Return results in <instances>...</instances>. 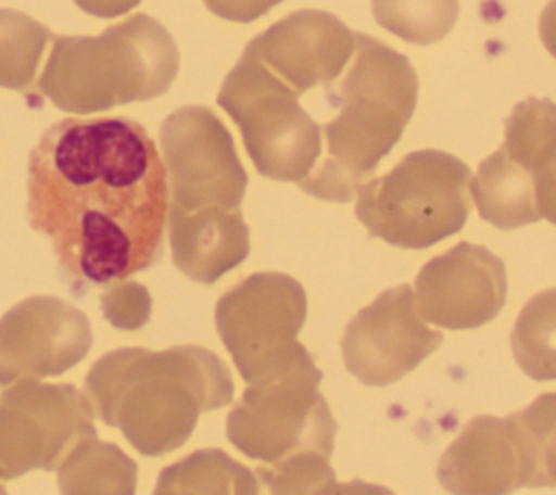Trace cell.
Returning <instances> with one entry per match:
<instances>
[{
    "mask_svg": "<svg viewBox=\"0 0 556 495\" xmlns=\"http://www.w3.org/2000/svg\"><path fill=\"white\" fill-rule=\"evenodd\" d=\"M471 169L454 154L415 150L389 174L356 189L354 215L371 237L404 250H426L469 217Z\"/></svg>",
    "mask_w": 556,
    "mask_h": 495,
    "instance_id": "5",
    "label": "cell"
},
{
    "mask_svg": "<svg viewBox=\"0 0 556 495\" xmlns=\"http://www.w3.org/2000/svg\"><path fill=\"white\" fill-rule=\"evenodd\" d=\"M37 91L59 111L89 115L163 96L178 74L174 37L146 13L96 37L54 35Z\"/></svg>",
    "mask_w": 556,
    "mask_h": 495,
    "instance_id": "4",
    "label": "cell"
},
{
    "mask_svg": "<svg viewBox=\"0 0 556 495\" xmlns=\"http://www.w3.org/2000/svg\"><path fill=\"white\" fill-rule=\"evenodd\" d=\"M356 33L337 15L319 9L293 11L248 41L252 52L295 96L326 85L354 54Z\"/></svg>",
    "mask_w": 556,
    "mask_h": 495,
    "instance_id": "14",
    "label": "cell"
},
{
    "mask_svg": "<svg viewBox=\"0 0 556 495\" xmlns=\"http://www.w3.org/2000/svg\"><path fill=\"white\" fill-rule=\"evenodd\" d=\"M519 369L532 380H556V287L532 295L510 332Z\"/></svg>",
    "mask_w": 556,
    "mask_h": 495,
    "instance_id": "21",
    "label": "cell"
},
{
    "mask_svg": "<svg viewBox=\"0 0 556 495\" xmlns=\"http://www.w3.org/2000/svg\"><path fill=\"white\" fill-rule=\"evenodd\" d=\"M0 495H9V493H7V488H4L2 484H0Z\"/></svg>",
    "mask_w": 556,
    "mask_h": 495,
    "instance_id": "31",
    "label": "cell"
},
{
    "mask_svg": "<svg viewBox=\"0 0 556 495\" xmlns=\"http://www.w3.org/2000/svg\"><path fill=\"white\" fill-rule=\"evenodd\" d=\"M98 436L93 412L74 384L17 380L0 393V480L59 469L85 439Z\"/></svg>",
    "mask_w": 556,
    "mask_h": 495,
    "instance_id": "9",
    "label": "cell"
},
{
    "mask_svg": "<svg viewBox=\"0 0 556 495\" xmlns=\"http://www.w3.org/2000/svg\"><path fill=\"white\" fill-rule=\"evenodd\" d=\"M100 306L111 326L119 330H139L150 319L152 300L143 284L119 282L102 295Z\"/></svg>",
    "mask_w": 556,
    "mask_h": 495,
    "instance_id": "26",
    "label": "cell"
},
{
    "mask_svg": "<svg viewBox=\"0 0 556 495\" xmlns=\"http://www.w3.org/2000/svg\"><path fill=\"white\" fill-rule=\"evenodd\" d=\"M217 104L239 126L256 172L271 180H304L321 154V128L298 96L252 52L226 74Z\"/></svg>",
    "mask_w": 556,
    "mask_h": 495,
    "instance_id": "6",
    "label": "cell"
},
{
    "mask_svg": "<svg viewBox=\"0 0 556 495\" xmlns=\"http://www.w3.org/2000/svg\"><path fill=\"white\" fill-rule=\"evenodd\" d=\"M371 13L395 37L426 46L454 28L458 0H371Z\"/></svg>",
    "mask_w": 556,
    "mask_h": 495,
    "instance_id": "23",
    "label": "cell"
},
{
    "mask_svg": "<svg viewBox=\"0 0 556 495\" xmlns=\"http://www.w3.org/2000/svg\"><path fill=\"white\" fill-rule=\"evenodd\" d=\"M328 495H395V493L380 484H371L365 480H352V482L334 484V488Z\"/></svg>",
    "mask_w": 556,
    "mask_h": 495,
    "instance_id": "30",
    "label": "cell"
},
{
    "mask_svg": "<svg viewBox=\"0 0 556 495\" xmlns=\"http://www.w3.org/2000/svg\"><path fill=\"white\" fill-rule=\"evenodd\" d=\"M159 137L174 206L182 211L239 208L248 174L232 135L211 109H176L161 124Z\"/></svg>",
    "mask_w": 556,
    "mask_h": 495,
    "instance_id": "10",
    "label": "cell"
},
{
    "mask_svg": "<svg viewBox=\"0 0 556 495\" xmlns=\"http://www.w3.org/2000/svg\"><path fill=\"white\" fill-rule=\"evenodd\" d=\"M141 0H74L78 9L93 17H117L132 11Z\"/></svg>",
    "mask_w": 556,
    "mask_h": 495,
    "instance_id": "28",
    "label": "cell"
},
{
    "mask_svg": "<svg viewBox=\"0 0 556 495\" xmlns=\"http://www.w3.org/2000/svg\"><path fill=\"white\" fill-rule=\"evenodd\" d=\"M211 13L230 22H254L269 13L282 0H202Z\"/></svg>",
    "mask_w": 556,
    "mask_h": 495,
    "instance_id": "27",
    "label": "cell"
},
{
    "mask_svg": "<svg viewBox=\"0 0 556 495\" xmlns=\"http://www.w3.org/2000/svg\"><path fill=\"white\" fill-rule=\"evenodd\" d=\"M254 478L256 495H328L337 484L328 458L317 452H298L256 467Z\"/></svg>",
    "mask_w": 556,
    "mask_h": 495,
    "instance_id": "24",
    "label": "cell"
},
{
    "mask_svg": "<svg viewBox=\"0 0 556 495\" xmlns=\"http://www.w3.org/2000/svg\"><path fill=\"white\" fill-rule=\"evenodd\" d=\"M539 35L547 52L556 59V0H549L539 17Z\"/></svg>",
    "mask_w": 556,
    "mask_h": 495,
    "instance_id": "29",
    "label": "cell"
},
{
    "mask_svg": "<svg viewBox=\"0 0 556 495\" xmlns=\"http://www.w3.org/2000/svg\"><path fill=\"white\" fill-rule=\"evenodd\" d=\"M441 341L443 334L430 330L417 313L413 289L397 284L348 321L341 356L345 369L363 384L389 386L428 358Z\"/></svg>",
    "mask_w": 556,
    "mask_h": 495,
    "instance_id": "11",
    "label": "cell"
},
{
    "mask_svg": "<svg viewBox=\"0 0 556 495\" xmlns=\"http://www.w3.org/2000/svg\"><path fill=\"white\" fill-rule=\"evenodd\" d=\"M530 462V486H556V393L539 395L515 412Z\"/></svg>",
    "mask_w": 556,
    "mask_h": 495,
    "instance_id": "25",
    "label": "cell"
},
{
    "mask_svg": "<svg viewBox=\"0 0 556 495\" xmlns=\"http://www.w3.org/2000/svg\"><path fill=\"white\" fill-rule=\"evenodd\" d=\"M167 211L165 163L130 117H67L30 150L28 221L78 295L156 265Z\"/></svg>",
    "mask_w": 556,
    "mask_h": 495,
    "instance_id": "1",
    "label": "cell"
},
{
    "mask_svg": "<svg viewBox=\"0 0 556 495\" xmlns=\"http://www.w3.org/2000/svg\"><path fill=\"white\" fill-rule=\"evenodd\" d=\"M306 321L304 287L280 271H258L215 304V328L248 384L278 378L311 352L298 341Z\"/></svg>",
    "mask_w": 556,
    "mask_h": 495,
    "instance_id": "7",
    "label": "cell"
},
{
    "mask_svg": "<svg viewBox=\"0 0 556 495\" xmlns=\"http://www.w3.org/2000/svg\"><path fill=\"white\" fill-rule=\"evenodd\" d=\"M48 26L15 9H0V87L28 91L48 41Z\"/></svg>",
    "mask_w": 556,
    "mask_h": 495,
    "instance_id": "22",
    "label": "cell"
},
{
    "mask_svg": "<svg viewBox=\"0 0 556 495\" xmlns=\"http://www.w3.org/2000/svg\"><path fill=\"white\" fill-rule=\"evenodd\" d=\"M321 371L313 356L274 380L250 384L226 419L228 441L248 458L276 462L298 452L330 456L337 423L317 391Z\"/></svg>",
    "mask_w": 556,
    "mask_h": 495,
    "instance_id": "8",
    "label": "cell"
},
{
    "mask_svg": "<svg viewBox=\"0 0 556 495\" xmlns=\"http://www.w3.org/2000/svg\"><path fill=\"white\" fill-rule=\"evenodd\" d=\"M410 61L387 43L356 33L354 59L337 93V117L324 126L326 158L300 180V189L328 202H348L400 141L417 104Z\"/></svg>",
    "mask_w": 556,
    "mask_h": 495,
    "instance_id": "3",
    "label": "cell"
},
{
    "mask_svg": "<svg viewBox=\"0 0 556 495\" xmlns=\"http://www.w3.org/2000/svg\"><path fill=\"white\" fill-rule=\"evenodd\" d=\"M83 310L54 295H33L0 317V386L61 376L91 350Z\"/></svg>",
    "mask_w": 556,
    "mask_h": 495,
    "instance_id": "12",
    "label": "cell"
},
{
    "mask_svg": "<svg viewBox=\"0 0 556 495\" xmlns=\"http://www.w3.org/2000/svg\"><path fill=\"white\" fill-rule=\"evenodd\" d=\"M61 495H135L137 462L115 443L80 441L59 465Z\"/></svg>",
    "mask_w": 556,
    "mask_h": 495,
    "instance_id": "19",
    "label": "cell"
},
{
    "mask_svg": "<svg viewBox=\"0 0 556 495\" xmlns=\"http://www.w3.org/2000/svg\"><path fill=\"white\" fill-rule=\"evenodd\" d=\"M506 289L504 261L484 245L460 241L419 269L413 295L426 321L471 330L497 317Z\"/></svg>",
    "mask_w": 556,
    "mask_h": 495,
    "instance_id": "13",
    "label": "cell"
},
{
    "mask_svg": "<svg viewBox=\"0 0 556 495\" xmlns=\"http://www.w3.org/2000/svg\"><path fill=\"white\" fill-rule=\"evenodd\" d=\"M152 495H256V478L224 449L206 447L163 467Z\"/></svg>",
    "mask_w": 556,
    "mask_h": 495,
    "instance_id": "20",
    "label": "cell"
},
{
    "mask_svg": "<svg viewBox=\"0 0 556 495\" xmlns=\"http://www.w3.org/2000/svg\"><path fill=\"white\" fill-rule=\"evenodd\" d=\"M502 148L530 169L539 217L556 226V102L521 100L506 119Z\"/></svg>",
    "mask_w": 556,
    "mask_h": 495,
    "instance_id": "17",
    "label": "cell"
},
{
    "mask_svg": "<svg viewBox=\"0 0 556 495\" xmlns=\"http://www.w3.org/2000/svg\"><path fill=\"white\" fill-rule=\"evenodd\" d=\"M167 228L174 265L202 284H213L250 254V230L239 208L182 211L169 204Z\"/></svg>",
    "mask_w": 556,
    "mask_h": 495,
    "instance_id": "16",
    "label": "cell"
},
{
    "mask_svg": "<svg viewBox=\"0 0 556 495\" xmlns=\"http://www.w3.org/2000/svg\"><path fill=\"white\" fill-rule=\"evenodd\" d=\"M439 484L452 495H510L530 486V462L517 415H478L443 452Z\"/></svg>",
    "mask_w": 556,
    "mask_h": 495,
    "instance_id": "15",
    "label": "cell"
},
{
    "mask_svg": "<svg viewBox=\"0 0 556 495\" xmlns=\"http://www.w3.org/2000/svg\"><path fill=\"white\" fill-rule=\"evenodd\" d=\"M226 363L200 345L163 352L122 347L98 358L85 378L91 412L122 430L143 456L174 452L191 436L200 412L232 399Z\"/></svg>",
    "mask_w": 556,
    "mask_h": 495,
    "instance_id": "2",
    "label": "cell"
},
{
    "mask_svg": "<svg viewBox=\"0 0 556 495\" xmlns=\"http://www.w3.org/2000/svg\"><path fill=\"white\" fill-rule=\"evenodd\" d=\"M478 215L500 230L539 221L530 169L513 161L504 148L486 156L469 182Z\"/></svg>",
    "mask_w": 556,
    "mask_h": 495,
    "instance_id": "18",
    "label": "cell"
}]
</instances>
